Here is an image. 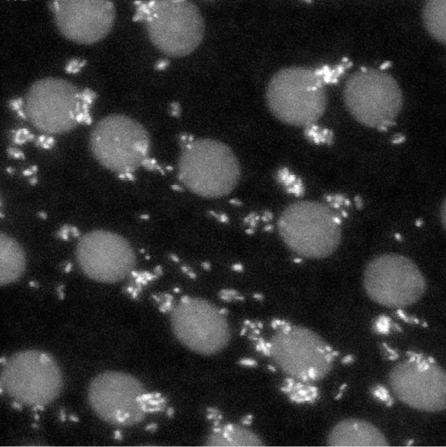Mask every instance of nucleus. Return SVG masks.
Masks as SVG:
<instances>
[{
  "mask_svg": "<svg viewBox=\"0 0 446 447\" xmlns=\"http://www.w3.org/2000/svg\"><path fill=\"white\" fill-rule=\"evenodd\" d=\"M76 256L83 272L91 279L114 283L124 279L135 264L134 251L122 236L103 230L86 233Z\"/></svg>",
  "mask_w": 446,
  "mask_h": 447,
  "instance_id": "14",
  "label": "nucleus"
},
{
  "mask_svg": "<svg viewBox=\"0 0 446 447\" xmlns=\"http://www.w3.org/2000/svg\"><path fill=\"white\" fill-rule=\"evenodd\" d=\"M242 423L246 424V425H250L251 423V420L244 419L242 421Z\"/></svg>",
  "mask_w": 446,
  "mask_h": 447,
  "instance_id": "24",
  "label": "nucleus"
},
{
  "mask_svg": "<svg viewBox=\"0 0 446 447\" xmlns=\"http://www.w3.org/2000/svg\"><path fill=\"white\" fill-rule=\"evenodd\" d=\"M214 413H209V414L207 416V418H208V419H211V418H214Z\"/></svg>",
  "mask_w": 446,
  "mask_h": 447,
  "instance_id": "30",
  "label": "nucleus"
},
{
  "mask_svg": "<svg viewBox=\"0 0 446 447\" xmlns=\"http://www.w3.org/2000/svg\"><path fill=\"white\" fill-rule=\"evenodd\" d=\"M171 322L178 340L199 353H215L230 340V329L223 314L200 298L183 297L173 309Z\"/></svg>",
  "mask_w": 446,
  "mask_h": 447,
  "instance_id": "12",
  "label": "nucleus"
},
{
  "mask_svg": "<svg viewBox=\"0 0 446 447\" xmlns=\"http://www.w3.org/2000/svg\"><path fill=\"white\" fill-rule=\"evenodd\" d=\"M1 382L9 396L36 406L53 402L63 386L62 374L54 358L38 350L13 354L5 362Z\"/></svg>",
  "mask_w": 446,
  "mask_h": 447,
  "instance_id": "6",
  "label": "nucleus"
},
{
  "mask_svg": "<svg viewBox=\"0 0 446 447\" xmlns=\"http://www.w3.org/2000/svg\"><path fill=\"white\" fill-rule=\"evenodd\" d=\"M267 367H268L269 369L272 370V372H275L276 371L275 367H274L273 366L267 365Z\"/></svg>",
  "mask_w": 446,
  "mask_h": 447,
  "instance_id": "28",
  "label": "nucleus"
},
{
  "mask_svg": "<svg viewBox=\"0 0 446 447\" xmlns=\"http://www.w3.org/2000/svg\"><path fill=\"white\" fill-rule=\"evenodd\" d=\"M328 445L346 447H380L389 444L384 434L373 424L358 418L338 423L328 436Z\"/></svg>",
  "mask_w": 446,
  "mask_h": 447,
  "instance_id": "16",
  "label": "nucleus"
},
{
  "mask_svg": "<svg viewBox=\"0 0 446 447\" xmlns=\"http://www.w3.org/2000/svg\"><path fill=\"white\" fill-rule=\"evenodd\" d=\"M156 427V425H149V426H147V430H148V429H151V428H154V427Z\"/></svg>",
  "mask_w": 446,
  "mask_h": 447,
  "instance_id": "31",
  "label": "nucleus"
},
{
  "mask_svg": "<svg viewBox=\"0 0 446 447\" xmlns=\"http://www.w3.org/2000/svg\"><path fill=\"white\" fill-rule=\"evenodd\" d=\"M322 78L318 71L302 67L278 71L271 78L266 90L269 110L285 124L311 125L322 116L327 107Z\"/></svg>",
  "mask_w": 446,
  "mask_h": 447,
  "instance_id": "1",
  "label": "nucleus"
},
{
  "mask_svg": "<svg viewBox=\"0 0 446 447\" xmlns=\"http://www.w3.org/2000/svg\"><path fill=\"white\" fill-rule=\"evenodd\" d=\"M388 381L393 394L408 406L426 412L446 407V375L431 358L412 353L390 371Z\"/></svg>",
  "mask_w": 446,
  "mask_h": 447,
  "instance_id": "9",
  "label": "nucleus"
},
{
  "mask_svg": "<svg viewBox=\"0 0 446 447\" xmlns=\"http://www.w3.org/2000/svg\"><path fill=\"white\" fill-rule=\"evenodd\" d=\"M80 93L68 81L46 78L35 82L26 96V112L39 131L52 134L70 131L81 112Z\"/></svg>",
  "mask_w": 446,
  "mask_h": 447,
  "instance_id": "13",
  "label": "nucleus"
},
{
  "mask_svg": "<svg viewBox=\"0 0 446 447\" xmlns=\"http://www.w3.org/2000/svg\"><path fill=\"white\" fill-rule=\"evenodd\" d=\"M56 24L67 38L91 44L105 37L112 28L115 8L109 1H54L50 2Z\"/></svg>",
  "mask_w": 446,
  "mask_h": 447,
  "instance_id": "15",
  "label": "nucleus"
},
{
  "mask_svg": "<svg viewBox=\"0 0 446 447\" xmlns=\"http://www.w3.org/2000/svg\"><path fill=\"white\" fill-rule=\"evenodd\" d=\"M271 344L279 367L304 381L326 376L338 355L319 335L302 326L286 325L274 336Z\"/></svg>",
  "mask_w": 446,
  "mask_h": 447,
  "instance_id": "10",
  "label": "nucleus"
},
{
  "mask_svg": "<svg viewBox=\"0 0 446 447\" xmlns=\"http://www.w3.org/2000/svg\"><path fill=\"white\" fill-rule=\"evenodd\" d=\"M32 138V135L29 133V131L26 129H21L16 133V135L15 137V142L17 143H23L26 140Z\"/></svg>",
  "mask_w": 446,
  "mask_h": 447,
  "instance_id": "20",
  "label": "nucleus"
},
{
  "mask_svg": "<svg viewBox=\"0 0 446 447\" xmlns=\"http://www.w3.org/2000/svg\"><path fill=\"white\" fill-rule=\"evenodd\" d=\"M22 104V101L20 99L14 100L12 101L11 106L15 110H18Z\"/></svg>",
  "mask_w": 446,
  "mask_h": 447,
  "instance_id": "23",
  "label": "nucleus"
},
{
  "mask_svg": "<svg viewBox=\"0 0 446 447\" xmlns=\"http://www.w3.org/2000/svg\"><path fill=\"white\" fill-rule=\"evenodd\" d=\"M218 420H216V422H214V425H218Z\"/></svg>",
  "mask_w": 446,
  "mask_h": 447,
  "instance_id": "32",
  "label": "nucleus"
},
{
  "mask_svg": "<svg viewBox=\"0 0 446 447\" xmlns=\"http://www.w3.org/2000/svg\"><path fill=\"white\" fill-rule=\"evenodd\" d=\"M135 18L145 22L151 43L162 52L184 57L193 52L205 34V22L189 1H155L139 6Z\"/></svg>",
  "mask_w": 446,
  "mask_h": 447,
  "instance_id": "3",
  "label": "nucleus"
},
{
  "mask_svg": "<svg viewBox=\"0 0 446 447\" xmlns=\"http://www.w3.org/2000/svg\"><path fill=\"white\" fill-rule=\"evenodd\" d=\"M207 411H211V412H213V413H216V412H218V410H217V409H213V408H207Z\"/></svg>",
  "mask_w": 446,
  "mask_h": 447,
  "instance_id": "26",
  "label": "nucleus"
},
{
  "mask_svg": "<svg viewBox=\"0 0 446 447\" xmlns=\"http://www.w3.org/2000/svg\"><path fill=\"white\" fill-rule=\"evenodd\" d=\"M422 17L429 34L440 43L445 44L446 1H427L423 8Z\"/></svg>",
  "mask_w": 446,
  "mask_h": 447,
  "instance_id": "18",
  "label": "nucleus"
},
{
  "mask_svg": "<svg viewBox=\"0 0 446 447\" xmlns=\"http://www.w3.org/2000/svg\"><path fill=\"white\" fill-rule=\"evenodd\" d=\"M363 284L367 295L387 307H405L417 302L424 294L426 283L417 265L408 258L385 254L366 265Z\"/></svg>",
  "mask_w": 446,
  "mask_h": 447,
  "instance_id": "8",
  "label": "nucleus"
},
{
  "mask_svg": "<svg viewBox=\"0 0 446 447\" xmlns=\"http://www.w3.org/2000/svg\"><path fill=\"white\" fill-rule=\"evenodd\" d=\"M218 419H221V418H222V416H221V415H220V416H218Z\"/></svg>",
  "mask_w": 446,
  "mask_h": 447,
  "instance_id": "33",
  "label": "nucleus"
},
{
  "mask_svg": "<svg viewBox=\"0 0 446 447\" xmlns=\"http://www.w3.org/2000/svg\"><path fill=\"white\" fill-rule=\"evenodd\" d=\"M144 393L143 385L134 376L109 371L92 379L88 399L94 411L104 421L133 425L142 420L147 411L142 397Z\"/></svg>",
  "mask_w": 446,
  "mask_h": 447,
  "instance_id": "11",
  "label": "nucleus"
},
{
  "mask_svg": "<svg viewBox=\"0 0 446 447\" xmlns=\"http://www.w3.org/2000/svg\"><path fill=\"white\" fill-rule=\"evenodd\" d=\"M89 145L93 155L104 167L128 173L145 162L149 137L136 120L123 115H112L101 119L93 128Z\"/></svg>",
  "mask_w": 446,
  "mask_h": 447,
  "instance_id": "7",
  "label": "nucleus"
},
{
  "mask_svg": "<svg viewBox=\"0 0 446 447\" xmlns=\"http://www.w3.org/2000/svg\"><path fill=\"white\" fill-rule=\"evenodd\" d=\"M375 394L377 395L380 400L387 401L388 399V394L386 390H384L382 387H378L375 390Z\"/></svg>",
  "mask_w": 446,
  "mask_h": 447,
  "instance_id": "21",
  "label": "nucleus"
},
{
  "mask_svg": "<svg viewBox=\"0 0 446 447\" xmlns=\"http://www.w3.org/2000/svg\"><path fill=\"white\" fill-rule=\"evenodd\" d=\"M213 431L214 432H220L221 431V428H214V429H213Z\"/></svg>",
  "mask_w": 446,
  "mask_h": 447,
  "instance_id": "29",
  "label": "nucleus"
},
{
  "mask_svg": "<svg viewBox=\"0 0 446 447\" xmlns=\"http://www.w3.org/2000/svg\"><path fill=\"white\" fill-rule=\"evenodd\" d=\"M239 363L244 365L248 366H256L258 364L255 360L250 359H243L239 361Z\"/></svg>",
  "mask_w": 446,
  "mask_h": 447,
  "instance_id": "22",
  "label": "nucleus"
},
{
  "mask_svg": "<svg viewBox=\"0 0 446 447\" xmlns=\"http://www.w3.org/2000/svg\"><path fill=\"white\" fill-rule=\"evenodd\" d=\"M178 173L180 180L193 193L218 198L236 187L241 170L237 158L227 145L205 138L194 140L184 149Z\"/></svg>",
  "mask_w": 446,
  "mask_h": 447,
  "instance_id": "2",
  "label": "nucleus"
},
{
  "mask_svg": "<svg viewBox=\"0 0 446 447\" xmlns=\"http://www.w3.org/2000/svg\"><path fill=\"white\" fill-rule=\"evenodd\" d=\"M85 63V61L80 62L77 59H73L67 64L66 71L68 73H76L79 71L83 66H84Z\"/></svg>",
  "mask_w": 446,
  "mask_h": 447,
  "instance_id": "19",
  "label": "nucleus"
},
{
  "mask_svg": "<svg viewBox=\"0 0 446 447\" xmlns=\"http://www.w3.org/2000/svg\"><path fill=\"white\" fill-rule=\"evenodd\" d=\"M167 413H168V414L169 416L172 415V413H173V409H172V408H169V409H168V412H167Z\"/></svg>",
  "mask_w": 446,
  "mask_h": 447,
  "instance_id": "27",
  "label": "nucleus"
},
{
  "mask_svg": "<svg viewBox=\"0 0 446 447\" xmlns=\"http://www.w3.org/2000/svg\"><path fill=\"white\" fill-rule=\"evenodd\" d=\"M1 284H7L17 279L25 268L24 254L19 244L10 237L1 233Z\"/></svg>",
  "mask_w": 446,
  "mask_h": 447,
  "instance_id": "17",
  "label": "nucleus"
},
{
  "mask_svg": "<svg viewBox=\"0 0 446 447\" xmlns=\"http://www.w3.org/2000/svg\"><path fill=\"white\" fill-rule=\"evenodd\" d=\"M343 100L359 123L380 130L394 124L403 106V95L396 80L389 74L362 68L346 81Z\"/></svg>",
  "mask_w": 446,
  "mask_h": 447,
  "instance_id": "5",
  "label": "nucleus"
},
{
  "mask_svg": "<svg viewBox=\"0 0 446 447\" xmlns=\"http://www.w3.org/2000/svg\"><path fill=\"white\" fill-rule=\"evenodd\" d=\"M174 291L178 292L179 289L178 288H175Z\"/></svg>",
  "mask_w": 446,
  "mask_h": 447,
  "instance_id": "34",
  "label": "nucleus"
},
{
  "mask_svg": "<svg viewBox=\"0 0 446 447\" xmlns=\"http://www.w3.org/2000/svg\"><path fill=\"white\" fill-rule=\"evenodd\" d=\"M121 437V434L119 431H116L115 432V438L116 439H120Z\"/></svg>",
  "mask_w": 446,
  "mask_h": 447,
  "instance_id": "25",
  "label": "nucleus"
},
{
  "mask_svg": "<svg viewBox=\"0 0 446 447\" xmlns=\"http://www.w3.org/2000/svg\"><path fill=\"white\" fill-rule=\"evenodd\" d=\"M279 234L295 253L311 258L331 255L341 239L340 221L325 205L315 201L291 204L278 221Z\"/></svg>",
  "mask_w": 446,
  "mask_h": 447,
  "instance_id": "4",
  "label": "nucleus"
}]
</instances>
